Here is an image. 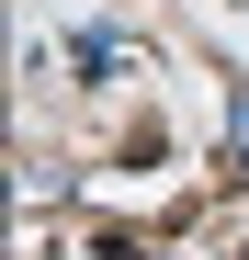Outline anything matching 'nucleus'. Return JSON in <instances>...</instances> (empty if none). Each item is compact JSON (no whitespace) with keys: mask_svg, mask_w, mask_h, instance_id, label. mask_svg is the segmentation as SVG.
Listing matches in <instances>:
<instances>
[{"mask_svg":"<svg viewBox=\"0 0 249 260\" xmlns=\"http://www.w3.org/2000/svg\"><path fill=\"white\" fill-rule=\"evenodd\" d=\"M124 170H170V124H124Z\"/></svg>","mask_w":249,"mask_h":260,"instance_id":"obj_1","label":"nucleus"},{"mask_svg":"<svg viewBox=\"0 0 249 260\" xmlns=\"http://www.w3.org/2000/svg\"><path fill=\"white\" fill-rule=\"evenodd\" d=\"M91 249H102V260H147L159 238H136V226H91Z\"/></svg>","mask_w":249,"mask_h":260,"instance_id":"obj_2","label":"nucleus"}]
</instances>
